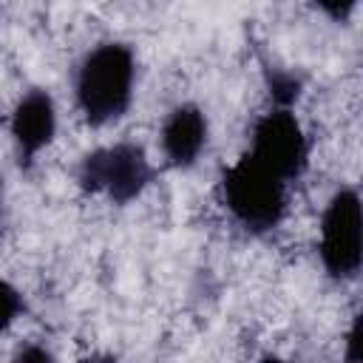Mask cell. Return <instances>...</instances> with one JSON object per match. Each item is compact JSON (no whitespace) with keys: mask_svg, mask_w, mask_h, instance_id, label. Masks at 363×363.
I'll return each mask as SVG.
<instances>
[{"mask_svg":"<svg viewBox=\"0 0 363 363\" xmlns=\"http://www.w3.org/2000/svg\"><path fill=\"white\" fill-rule=\"evenodd\" d=\"M139 60L122 40H102L74 65V105L88 128L116 125L136 99Z\"/></svg>","mask_w":363,"mask_h":363,"instance_id":"cell-1","label":"cell"},{"mask_svg":"<svg viewBox=\"0 0 363 363\" xmlns=\"http://www.w3.org/2000/svg\"><path fill=\"white\" fill-rule=\"evenodd\" d=\"M289 187L281 176L252 159L247 150L221 170L218 196L227 216L247 235H269L275 233L289 210Z\"/></svg>","mask_w":363,"mask_h":363,"instance_id":"cell-2","label":"cell"},{"mask_svg":"<svg viewBox=\"0 0 363 363\" xmlns=\"http://www.w3.org/2000/svg\"><path fill=\"white\" fill-rule=\"evenodd\" d=\"M156 167L145 145L119 139L111 145L91 147L74 167V182L88 196H102L116 207H128L145 196L153 184Z\"/></svg>","mask_w":363,"mask_h":363,"instance_id":"cell-3","label":"cell"},{"mask_svg":"<svg viewBox=\"0 0 363 363\" xmlns=\"http://www.w3.org/2000/svg\"><path fill=\"white\" fill-rule=\"evenodd\" d=\"M318 258L335 284H352L363 267V207L354 184H340L323 204Z\"/></svg>","mask_w":363,"mask_h":363,"instance_id":"cell-4","label":"cell"},{"mask_svg":"<svg viewBox=\"0 0 363 363\" xmlns=\"http://www.w3.org/2000/svg\"><path fill=\"white\" fill-rule=\"evenodd\" d=\"M247 153L281 176L286 184L301 182L309 167V136L292 108H269L250 128Z\"/></svg>","mask_w":363,"mask_h":363,"instance_id":"cell-5","label":"cell"},{"mask_svg":"<svg viewBox=\"0 0 363 363\" xmlns=\"http://www.w3.org/2000/svg\"><path fill=\"white\" fill-rule=\"evenodd\" d=\"M9 136L20 170H31L57 136V102L48 88H26L9 111Z\"/></svg>","mask_w":363,"mask_h":363,"instance_id":"cell-6","label":"cell"},{"mask_svg":"<svg viewBox=\"0 0 363 363\" xmlns=\"http://www.w3.org/2000/svg\"><path fill=\"white\" fill-rule=\"evenodd\" d=\"M210 142V119L199 102L173 105L159 128V150L167 167L190 170L199 164Z\"/></svg>","mask_w":363,"mask_h":363,"instance_id":"cell-7","label":"cell"},{"mask_svg":"<svg viewBox=\"0 0 363 363\" xmlns=\"http://www.w3.org/2000/svg\"><path fill=\"white\" fill-rule=\"evenodd\" d=\"M264 85L275 108H292L303 94V77L289 68H264Z\"/></svg>","mask_w":363,"mask_h":363,"instance_id":"cell-8","label":"cell"},{"mask_svg":"<svg viewBox=\"0 0 363 363\" xmlns=\"http://www.w3.org/2000/svg\"><path fill=\"white\" fill-rule=\"evenodd\" d=\"M23 312H26V298H23V292H20L11 281L0 278V335H6V332L23 318Z\"/></svg>","mask_w":363,"mask_h":363,"instance_id":"cell-9","label":"cell"},{"mask_svg":"<svg viewBox=\"0 0 363 363\" xmlns=\"http://www.w3.org/2000/svg\"><path fill=\"white\" fill-rule=\"evenodd\" d=\"M323 17H329L332 23H349L360 6V0H309Z\"/></svg>","mask_w":363,"mask_h":363,"instance_id":"cell-10","label":"cell"},{"mask_svg":"<svg viewBox=\"0 0 363 363\" xmlns=\"http://www.w3.org/2000/svg\"><path fill=\"white\" fill-rule=\"evenodd\" d=\"M343 357L349 363H360L363 360V315L360 312L352 318V323L346 329V352H343Z\"/></svg>","mask_w":363,"mask_h":363,"instance_id":"cell-11","label":"cell"},{"mask_svg":"<svg viewBox=\"0 0 363 363\" xmlns=\"http://www.w3.org/2000/svg\"><path fill=\"white\" fill-rule=\"evenodd\" d=\"M14 360H54V352H48L45 346H37V343H23L14 352Z\"/></svg>","mask_w":363,"mask_h":363,"instance_id":"cell-12","label":"cell"}]
</instances>
